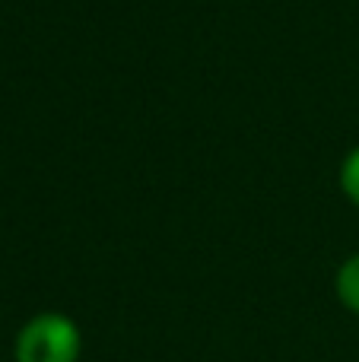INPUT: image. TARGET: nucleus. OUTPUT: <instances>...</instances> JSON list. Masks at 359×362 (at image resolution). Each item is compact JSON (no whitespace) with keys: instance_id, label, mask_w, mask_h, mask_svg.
<instances>
[{"instance_id":"f257e3e1","label":"nucleus","mask_w":359,"mask_h":362,"mask_svg":"<svg viewBox=\"0 0 359 362\" xmlns=\"http://www.w3.org/2000/svg\"><path fill=\"white\" fill-rule=\"evenodd\" d=\"M80 350V327L61 312L35 315L16 334V362H76Z\"/></svg>"},{"instance_id":"f03ea898","label":"nucleus","mask_w":359,"mask_h":362,"mask_svg":"<svg viewBox=\"0 0 359 362\" xmlns=\"http://www.w3.org/2000/svg\"><path fill=\"white\" fill-rule=\"evenodd\" d=\"M334 289H337V299L343 302V308H350L353 315H359V255L347 257V261L341 264Z\"/></svg>"},{"instance_id":"7ed1b4c3","label":"nucleus","mask_w":359,"mask_h":362,"mask_svg":"<svg viewBox=\"0 0 359 362\" xmlns=\"http://www.w3.org/2000/svg\"><path fill=\"white\" fill-rule=\"evenodd\" d=\"M341 187H343V194L350 197V204L359 206V146L350 153L347 159H343V165H341Z\"/></svg>"}]
</instances>
